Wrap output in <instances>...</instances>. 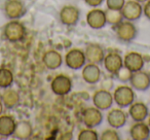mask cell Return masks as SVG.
I'll use <instances>...</instances> for the list:
<instances>
[{"instance_id":"cb8c5ba5","label":"cell","mask_w":150,"mask_h":140,"mask_svg":"<svg viewBox=\"0 0 150 140\" xmlns=\"http://www.w3.org/2000/svg\"><path fill=\"white\" fill-rule=\"evenodd\" d=\"M13 74L9 69L5 67L0 68V88L6 89L13 85Z\"/></svg>"},{"instance_id":"ffe728a7","label":"cell","mask_w":150,"mask_h":140,"mask_svg":"<svg viewBox=\"0 0 150 140\" xmlns=\"http://www.w3.org/2000/svg\"><path fill=\"white\" fill-rule=\"evenodd\" d=\"M17 123L11 117L8 115H0V136L9 137L13 135Z\"/></svg>"},{"instance_id":"4dcf8cb0","label":"cell","mask_w":150,"mask_h":140,"mask_svg":"<svg viewBox=\"0 0 150 140\" xmlns=\"http://www.w3.org/2000/svg\"><path fill=\"white\" fill-rule=\"evenodd\" d=\"M84 2H86L88 5H90V6L97 7V6H99V5L102 4L103 0H84Z\"/></svg>"},{"instance_id":"8fae6325","label":"cell","mask_w":150,"mask_h":140,"mask_svg":"<svg viewBox=\"0 0 150 140\" xmlns=\"http://www.w3.org/2000/svg\"><path fill=\"white\" fill-rule=\"evenodd\" d=\"M131 86L137 91H146L150 87V75L144 71H137L134 72L131 77Z\"/></svg>"},{"instance_id":"83f0119b","label":"cell","mask_w":150,"mask_h":140,"mask_svg":"<svg viewBox=\"0 0 150 140\" xmlns=\"http://www.w3.org/2000/svg\"><path fill=\"white\" fill-rule=\"evenodd\" d=\"M100 138L101 140H119V135L115 130L108 129L101 134Z\"/></svg>"},{"instance_id":"9a60e30c","label":"cell","mask_w":150,"mask_h":140,"mask_svg":"<svg viewBox=\"0 0 150 140\" xmlns=\"http://www.w3.org/2000/svg\"><path fill=\"white\" fill-rule=\"evenodd\" d=\"M123 66H125L127 69H129L133 73L140 71L144 66V59L139 53L131 52L125 57Z\"/></svg>"},{"instance_id":"d4e9b609","label":"cell","mask_w":150,"mask_h":140,"mask_svg":"<svg viewBox=\"0 0 150 140\" xmlns=\"http://www.w3.org/2000/svg\"><path fill=\"white\" fill-rule=\"evenodd\" d=\"M105 15H106V21L110 25H117L123 20L122 14L120 11H115V9H109L107 11H105Z\"/></svg>"},{"instance_id":"6da1fadb","label":"cell","mask_w":150,"mask_h":140,"mask_svg":"<svg viewBox=\"0 0 150 140\" xmlns=\"http://www.w3.org/2000/svg\"><path fill=\"white\" fill-rule=\"evenodd\" d=\"M3 36L7 41L18 42L26 36V28L21 22L17 20L8 22L3 28Z\"/></svg>"},{"instance_id":"d6a6232c","label":"cell","mask_w":150,"mask_h":140,"mask_svg":"<svg viewBox=\"0 0 150 140\" xmlns=\"http://www.w3.org/2000/svg\"><path fill=\"white\" fill-rule=\"evenodd\" d=\"M137 2H139V3H144V2H146L147 0H136Z\"/></svg>"},{"instance_id":"836d02e7","label":"cell","mask_w":150,"mask_h":140,"mask_svg":"<svg viewBox=\"0 0 150 140\" xmlns=\"http://www.w3.org/2000/svg\"><path fill=\"white\" fill-rule=\"evenodd\" d=\"M149 128H150V117H149Z\"/></svg>"},{"instance_id":"f546056e","label":"cell","mask_w":150,"mask_h":140,"mask_svg":"<svg viewBox=\"0 0 150 140\" xmlns=\"http://www.w3.org/2000/svg\"><path fill=\"white\" fill-rule=\"evenodd\" d=\"M143 14L147 19L150 20V0H147L143 7Z\"/></svg>"},{"instance_id":"3957f363","label":"cell","mask_w":150,"mask_h":140,"mask_svg":"<svg viewBox=\"0 0 150 140\" xmlns=\"http://www.w3.org/2000/svg\"><path fill=\"white\" fill-rule=\"evenodd\" d=\"M113 99L119 107H127L133 104L135 100V93L131 87L120 86L114 91Z\"/></svg>"},{"instance_id":"4fadbf2b","label":"cell","mask_w":150,"mask_h":140,"mask_svg":"<svg viewBox=\"0 0 150 140\" xmlns=\"http://www.w3.org/2000/svg\"><path fill=\"white\" fill-rule=\"evenodd\" d=\"M86 23L93 29H101L107 24L104 11L93 9L86 15Z\"/></svg>"},{"instance_id":"30bf717a","label":"cell","mask_w":150,"mask_h":140,"mask_svg":"<svg viewBox=\"0 0 150 140\" xmlns=\"http://www.w3.org/2000/svg\"><path fill=\"white\" fill-rule=\"evenodd\" d=\"M113 96L105 90L97 91L93 96V102H94L95 107H97L100 110H107L110 108L113 104Z\"/></svg>"},{"instance_id":"52a82bcc","label":"cell","mask_w":150,"mask_h":140,"mask_svg":"<svg viewBox=\"0 0 150 140\" xmlns=\"http://www.w3.org/2000/svg\"><path fill=\"white\" fill-rule=\"evenodd\" d=\"M4 14L9 20H19L26 14V7L21 0H9L4 5Z\"/></svg>"},{"instance_id":"4316f807","label":"cell","mask_w":150,"mask_h":140,"mask_svg":"<svg viewBox=\"0 0 150 140\" xmlns=\"http://www.w3.org/2000/svg\"><path fill=\"white\" fill-rule=\"evenodd\" d=\"M132 75H133V72H132L129 69H127L125 66L121 67V68L119 69V71L115 74V76H116L117 80H120V82H129V80H131Z\"/></svg>"},{"instance_id":"9c48e42d","label":"cell","mask_w":150,"mask_h":140,"mask_svg":"<svg viewBox=\"0 0 150 140\" xmlns=\"http://www.w3.org/2000/svg\"><path fill=\"white\" fill-rule=\"evenodd\" d=\"M79 11L73 5H66L60 11V21L66 26H74L79 20Z\"/></svg>"},{"instance_id":"277c9868","label":"cell","mask_w":150,"mask_h":140,"mask_svg":"<svg viewBox=\"0 0 150 140\" xmlns=\"http://www.w3.org/2000/svg\"><path fill=\"white\" fill-rule=\"evenodd\" d=\"M86 62V58L84 52L78 48H73V50H69L67 53L66 57H65V63H66L67 67L73 70H77L84 66Z\"/></svg>"},{"instance_id":"ac0fdd59","label":"cell","mask_w":150,"mask_h":140,"mask_svg":"<svg viewBox=\"0 0 150 140\" xmlns=\"http://www.w3.org/2000/svg\"><path fill=\"white\" fill-rule=\"evenodd\" d=\"M129 134L134 140H146L150 137V128L143 122H136L132 126Z\"/></svg>"},{"instance_id":"7c38bea8","label":"cell","mask_w":150,"mask_h":140,"mask_svg":"<svg viewBox=\"0 0 150 140\" xmlns=\"http://www.w3.org/2000/svg\"><path fill=\"white\" fill-rule=\"evenodd\" d=\"M86 61L88 63H94V64H99L101 63L105 58L104 50L101 45L96 43L88 44L84 50Z\"/></svg>"},{"instance_id":"7402d4cb","label":"cell","mask_w":150,"mask_h":140,"mask_svg":"<svg viewBox=\"0 0 150 140\" xmlns=\"http://www.w3.org/2000/svg\"><path fill=\"white\" fill-rule=\"evenodd\" d=\"M33 134V128L30 123L26 121H21L17 124L13 135L19 139H29Z\"/></svg>"},{"instance_id":"d6986e66","label":"cell","mask_w":150,"mask_h":140,"mask_svg":"<svg viewBox=\"0 0 150 140\" xmlns=\"http://www.w3.org/2000/svg\"><path fill=\"white\" fill-rule=\"evenodd\" d=\"M129 113L135 122H143L148 117V107L142 102H136L129 105Z\"/></svg>"},{"instance_id":"603a6c76","label":"cell","mask_w":150,"mask_h":140,"mask_svg":"<svg viewBox=\"0 0 150 140\" xmlns=\"http://www.w3.org/2000/svg\"><path fill=\"white\" fill-rule=\"evenodd\" d=\"M1 99H2V103L4 104V106L11 109L18 105L20 101V96L15 90H6L3 93Z\"/></svg>"},{"instance_id":"e0dca14e","label":"cell","mask_w":150,"mask_h":140,"mask_svg":"<svg viewBox=\"0 0 150 140\" xmlns=\"http://www.w3.org/2000/svg\"><path fill=\"white\" fill-rule=\"evenodd\" d=\"M107 122H108L109 126L112 127L113 129H119V128L123 127L125 124L127 123V114L121 109L114 108L109 111L108 115H107Z\"/></svg>"},{"instance_id":"8992f818","label":"cell","mask_w":150,"mask_h":140,"mask_svg":"<svg viewBox=\"0 0 150 140\" xmlns=\"http://www.w3.org/2000/svg\"><path fill=\"white\" fill-rule=\"evenodd\" d=\"M50 88L54 94L58 96H65L69 94L72 89V82L66 75H58L52 80Z\"/></svg>"},{"instance_id":"7a4b0ae2","label":"cell","mask_w":150,"mask_h":140,"mask_svg":"<svg viewBox=\"0 0 150 140\" xmlns=\"http://www.w3.org/2000/svg\"><path fill=\"white\" fill-rule=\"evenodd\" d=\"M116 36L120 41L129 42L137 36V28L131 21H121L114 26Z\"/></svg>"},{"instance_id":"44dd1931","label":"cell","mask_w":150,"mask_h":140,"mask_svg":"<svg viewBox=\"0 0 150 140\" xmlns=\"http://www.w3.org/2000/svg\"><path fill=\"white\" fill-rule=\"evenodd\" d=\"M42 61H43V64L45 65L46 68L50 69V70H54V69L59 68L62 65L63 59L62 56L58 52H56V50H48V52H46L43 55Z\"/></svg>"},{"instance_id":"ba28073f","label":"cell","mask_w":150,"mask_h":140,"mask_svg":"<svg viewBox=\"0 0 150 140\" xmlns=\"http://www.w3.org/2000/svg\"><path fill=\"white\" fill-rule=\"evenodd\" d=\"M103 121V114L100 109L97 107H90L86 108L82 112V123L86 127L88 128H96L102 123Z\"/></svg>"},{"instance_id":"5b68a950","label":"cell","mask_w":150,"mask_h":140,"mask_svg":"<svg viewBox=\"0 0 150 140\" xmlns=\"http://www.w3.org/2000/svg\"><path fill=\"white\" fill-rule=\"evenodd\" d=\"M121 14H122L123 19L127 20V21H137L140 19L143 14V7H142L141 3L137 2L136 0H131L125 3L123 7L121 9Z\"/></svg>"},{"instance_id":"5bb4252c","label":"cell","mask_w":150,"mask_h":140,"mask_svg":"<svg viewBox=\"0 0 150 140\" xmlns=\"http://www.w3.org/2000/svg\"><path fill=\"white\" fill-rule=\"evenodd\" d=\"M103 61H104V66L107 71L114 75L123 66V59L117 53H110L107 56H105Z\"/></svg>"},{"instance_id":"f1b7e54d","label":"cell","mask_w":150,"mask_h":140,"mask_svg":"<svg viewBox=\"0 0 150 140\" xmlns=\"http://www.w3.org/2000/svg\"><path fill=\"white\" fill-rule=\"evenodd\" d=\"M125 3V0H106L107 7L109 9H115V11H121Z\"/></svg>"},{"instance_id":"484cf974","label":"cell","mask_w":150,"mask_h":140,"mask_svg":"<svg viewBox=\"0 0 150 140\" xmlns=\"http://www.w3.org/2000/svg\"><path fill=\"white\" fill-rule=\"evenodd\" d=\"M98 134L96 131H94L91 128H88L86 130L80 131V133L78 134V140H98Z\"/></svg>"},{"instance_id":"2e32d148","label":"cell","mask_w":150,"mask_h":140,"mask_svg":"<svg viewBox=\"0 0 150 140\" xmlns=\"http://www.w3.org/2000/svg\"><path fill=\"white\" fill-rule=\"evenodd\" d=\"M100 77L101 71L98 64L90 63L84 66L83 70H82V78L86 82L90 85H95L100 80Z\"/></svg>"},{"instance_id":"1f68e13d","label":"cell","mask_w":150,"mask_h":140,"mask_svg":"<svg viewBox=\"0 0 150 140\" xmlns=\"http://www.w3.org/2000/svg\"><path fill=\"white\" fill-rule=\"evenodd\" d=\"M2 111H3V104H2V102H0V115H1Z\"/></svg>"}]
</instances>
